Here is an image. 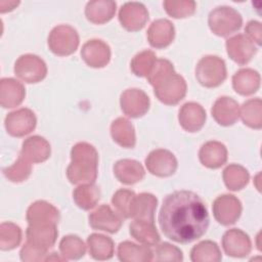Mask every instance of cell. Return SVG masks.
<instances>
[{"instance_id": "1", "label": "cell", "mask_w": 262, "mask_h": 262, "mask_svg": "<svg viewBox=\"0 0 262 262\" xmlns=\"http://www.w3.org/2000/svg\"><path fill=\"white\" fill-rule=\"evenodd\" d=\"M209 221L204 201L189 190H177L168 194L159 213L163 233L179 244H188L202 237L209 227Z\"/></svg>"}, {"instance_id": "2", "label": "cell", "mask_w": 262, "mask_h": 262, "mask_svg": "<svg viewBox=\"0 0 262 262\" xmlns=\"http://www.w3.org/2000/svg\"><path fill=\"white\" fill-rule=\"evenodd\" d=\"M146 78L154 87L157 98L165 104H177L186 94L185 80L175 73L173 64L167 59H157Z\"/></svg>"}, {"instance_id": "3", "label": "cell", "mask_w": 262, "mask_h": 262, "mask_svg": "<svg viewBox=\"0 0 262 262\" xmlns=\"http://www.w3.org/2000/svg\"><path fill=\"white\" fill-rule=\"evenodd\" d=\"M72 162L67 169V176L74 184L93 183L97 177L98 154L89 143L79 142L71 150Z\"/></svg>"}, {"instance_id": "4", "label": "cell", "mask_w": 262, "mask_h": 262, "mask_svg": "<svg viewBox=\"0 0 262 262\" xmlns=\"http://www.w3.org/2000/svg\"><path fill=\"white\" fill-rule=\"evenodd\" d=\"M208 24L215 35L227 37L241 29L243 18L239 12L234 8L219 6L210 12Z\"/></svg>"}, {"instance_id": "5", "label": "cell", "mask_w": 262, "mask_h": 262, "mask_svg": "<svg viewBox=\"0 0 262 262\" xmlns=\"http://www.w3.org/2000/svg\"><path fill=\"white\" fill-rule=\"evenodd\" d=\"M195 77L204 87L213 88L219 86L226 79L224 60L216 55L202 57L195 68Z\"/></svg>"}, {"instance_id": "6", "label": "cell", "mask_w": 262, "mask_h": 262, "mask_svg": "<svg viewBox=\"0 0 262 262\" xmlns=\"http://www.w3.org/2000/svg\"><path fill=\"white\" fill-rule=\"evenodd\" d=\"M78 46L79 35L71 26L59 25L53 28L48 36V47L56 55H70L77 50Z\"/></svg>"}, {"instance_id": "7", "label": "cell", "mask_w": 262, "mask_h": 262, "mask_svg": "<svg viewBox=\"0 0 262 262\" xmlns=\"http://www.w3.org/2000/svg\"><path fill=\"white\" fill-rule=\"evenodd\" d=\"M14 74L26 83H38L46 77V63L35 54H24L14 63Z\"/></svg>"}, {"instance_id": "8", "label": "cell", "mask_w": 262, "mask_h": 262, "mask_svg": "<svg viewBox=\"0 0 262 262\" xmlns=\"http://www.w3.org/2000/svg\"><path fill=\"white\" fill-rule=\"evenodd\" d=\"M37 124V119L30 108H19L9 113L4 120V125L8 134L14 137H23L31 133Z\"/></svg>"}, {"instance_id": "9", "label": "cell", "mask_w": 262, "mask_h": 262, "mask_svg": "<svg viewBox=\"0 0 262 262\" xmlns=\"http://www.w3.org/2000/svg\"><path fill=\"white\" fill-rule=\"evenodd\" d=\"M213 215L222 225H231L236 222L242 213V204L232 194L218 196L213 203Z\"/></svg>"}, {"instance_id": "10", "label": "cell", "mask_w": 262, "mask_h": 262, "mask_svg": "<svg viewBox=\"0 0 262 262\" xmlns=\"http://www.w3.org/2000/svg\"><path fill=\"white\" fill-rule=\"evenodd\" d=\"M120 104L123 113L131 118L142 117L149 108V97L137 88H130L121 94Z\"/></svg>"}, {"instance_id": "11", "label": "cell", "mask_w": 262, "mask_h": 262, "mask_svg": "<svg viewBox=\"0 0 262 262\" xmlns=\"http://www.w3.org/2000/svg\"><path fill=\"white\" fill-rule=\"evenodd\" d=\"M145 166L149 173L158 177H168L175 173L177 160L167 149H155L145 159Z\"/></svg>"}, {"instance_id": "12", "label": "cell", "mask_w": 262, "mask_h": 262, "mask_svg": "<svg viewBox=\"0 0 262 262\" xmlns=\"http://www.w3.org/2000/svg\"><path fill=\"white\" fill-rule=\"evenodd\" d=\"M119 20L126 30L136 32L145 26L148 20V12L140 2H127L119 11Z\"/></svg>"}, {"instance_id": "13", "label": "cell", "mask_w": 262, "mask_h": 262, "mask_svg": "<svg viewBox=\"0 0 262 262\" xmlns=\"http://www.w3.org/2000/svg\"><path fill=\"white\" fill-rule=\"evenodd\" d=\"M89 224L93 229L116 233L122 226L121 215L116 214L108 205H101L89 214Z\"/></svg>"}, {"instance_id": "14", "label": "cell", "mask_w": 262, "mask_h": 262, "mask_svg": "<svg viewBox=\"0 0 262 262\" xmlns=\"http://www.w3.org/2000/svg\"><path fill=\"white\" fill-rule=\"evenodd\" d=\"M222 248L228 256L242 258L249 255L252 244L248 234L241 229L232 228L223 234Z\"/></svg>"}, {"instance_id": "15", "label": "cell", "mask_w": 262, "mask_h": 262, "mask_svg": "<svg viewBox=\"0 0 262 262\" xmlns=\"http://www.w3.org/2000/svg\"><path fill=\"white\" fill-rule=\"evenodd\" d=\"M81 56L91 68H103L111 59V48L102 40L87 41L81 50Z\"/></svg>"}, {"instance_id": "16", "label": "cell", "mask_w": 262, "mask_h": 262, "mask_svg": "<svg viewBox=\"0 0 262 262\" xmlns=\"http://www.w3.org/2000/svg\"><path fill=\"white\" fill-rule=\"evenodd\" d=\"M26 234L28 243L47 251L55 244L58 231L56 224H29Z\"/></svg>"}, {"instance_id": "17", "label": "cell", "mask_w": 262, "mask_h": 262, "mask_svg": "<svg viewBox=\"0 0 262 262\" xmlns=\"http://www.w3.org/2000/svg\"><path fill=\"white\" fill-rule=\"evenodd\" d=\"M226 50L229 57L242 66L248 63L257 51L254 43L243 34L235 35L226 40Z\"/></svg>"}, {"instance_id": "18", "label": "cell", "mask_w": 262, "mask_h": 262, "mask_svg": "<svg viewBox=\"0 0 262 262\" xmlns=\"http://www.w3.org/2000/svg\"><path fill=\"white\" fill-rule=\"evenodd\" d=\"M179 123L188 132H196L202 129L206 121V111L196 102H186L179 111Z\"/></svg>"}, {"instance_id": "19", "label": "cell", "mask_w": 262, "mask_h": 262, "mask_svg": "<svg viewBox=\"0 0 262 262\" xmlns=\"http://www.w3.org/2000/svg\"><path fill=\"white\" fill-rule=\"evenodd\" d=\"M175 36L173 24L168 19H157L151 23L147 30V39L155 48H165L170 45Z\"/></svg>"}, {"instance_id": "20", "label": "cell", "mask_w": 262, "mask_h": 262, "mask_svg": "<svg viewBox=\"0 0 262 262\" xmlns=\"http://www.w3.org/2000/svg\"><path fill=\"white\" fill-rule=\"evenodd\" d=\"M26 96L24 85L12 78H2L0 81V103L4 108L19 105Z\"/></svg>"}, {"instance_id": "21", "label": "cell", "mask_w": 262, "mask_h": 262, "mask_svg": "<svg viewBox=\"0 0 262 262\" xmlns=\"http://www.w3.org/2000/svg\"><path fill=\"white\" fill-rule=\"evenodd\" d=\"M27 221L29 224H56L59 220L58 210L45 201L33 203L27 211Z\"/></svg>"}, {"instance_id": "22", "label": "cell", "mask_w": 262, "mask_h": 262, "mask_svg": "<svg viewBox=\"0 0 262 262\" xmlns=\"http://www.w3.org/2000/svg\"><path fill=\"white\" fill-rule=\"evenodd\" d=\"M211 112L212 117L219 125L230 126L237 120L239 107L238 103L231 97L222 96L215 101Z\"/></svg>"}, {"instance_id": "23", "label": "cell", "mask_w": 262, "mask_h": 262, "mask_svg": "<svg viewBox=\"0 0 262 262\" xmlns=\"http://www.w3.org/2000/svg\"><path fill=\"white\" fill-rule=\"evenodd\" d=\"M20 156L29 162L42 163L50 156V144L41 136H31L23 142Z\"/></svg>"}, {"instance_id": "24", "label": "cell", "mask_w": 262, "mask_h": 262, "mask_svg": "<svg viewBox=\"0 0 262 262\" xmlns=\"http://www.w3.org/2000/svg\"><path fill=\"white\" fill-rule=\"evenodd\" d=\"M199 158L204 166L211 169H217L226 163L227 149L221 142L208 141L202 145Z\"/></svg>"}, {"instance_id": "25", "label": "cell", "mask_w": 262, "mask_h": 262, "mask_svg": "<svg viewBox=\"0 0 262 262\" xmlns=\"http://www.w3.org/2000/svg\"><path fill=\"white\" fill-rule=\"evenodd\" d=\"M144 169L135 160L123 159L114 165V174L117 179L124 184L130 185L140 181L144 177Z\"/></svg>"}, {"instance_id": "26", "label": "cell", "mask_w": 262, "mask_h": 262, "mask_svg": "<svg viewBox=\"0 0 262 262\" xmlns=\"http://www.w3.org/2000/svg\"><path fill=\"white\" fill-rule=\"evenodd\" d=\"M157 198L147 192L139 193L135 195L131 205L130 214L132 218L147 220L155 222V212L157 209Z\"/></svg>"}, {"instance_id": "27", "label": "cell", "mask_w": 262, "mask_h": 262, "mask_svg": "<svg viewBox=\"0 0 262 262\" xmlns=\"http://www.w3.org/2000/svg\"><path fill=\"white\" fill-rule=\"evenodd\" d=\"M116 2L96 0L87 3L85 15L93 24H104L110 21L116 12Z\"/></svg>"}, {"instance_id": "28", "label": "cell", "mask_w": 262, "mask_h": 262, "mask_svg": "<svg viewBox=\"0 0 262 262\" xmlns=\"http://www.w3.org/2000/svg\"><path fill=\"white\" fill-rule=\"evenodd\" d=\"M233 89L242 95L255 93L260 86V76L252 69H242L232 77Z\"/></svg>"}, {"instance_id": "29", "label": "cell", "mask_w": 262, "mask_h": 262, "mask_svg": "<svg viewBox=\"0 0 262 262\" xmlns=\"http://www.w3.org/2000/svg\"><path fill=\"white\" fill-rule=\"evenodd\" d=\"M129 228L130 234L145 246H155L160 242V234L155 226V222L135 219Z\"/></svg>"}, {"instance_id": "30", "label": "cell", "mask_w": 262, "mask_h": 262, "mask_svg": "<svg viewBox=\"0 0 262 262\" xmlns=\"http://www.w3.org/2000/svg\"><path fill=\"white\" fill-rule=\"evenodd\" d=\"M133 125L125 118H118L111 125V134L113 139L125 148H132L135 145L136 138Z\"/></svg>"}, {"instance_id": "31", "label": "cell", "mask_w": 262, "mask_h": 262, "mask_svg": "<svg viewBox=\"0 0 262 262\" xmlns=\"http://www.w3.org/2000/svg\"><path fill=\"white\" fill-rule=\"evenodd\" d=\"M152 251L147 246H138L132 242H123L118 247V258L124 262L151 261Z\"/></svg>"}, {"instance_id": "32", "label": "cell", "mask_w": 262, "mask_h": 262, "mask_svg": "<svg viewBox=\"0 0 262 262\" xmlns=\"http://www.w3.org/2000/svg\"><path fill=\"white\" fill-rule=\"evenodd\" d=\"M87 244L89 254L95 260H108L114 255V243L105 235L92 233L88 236Z\"/></svg>"}, {"instance_id": "33", "label": "cell", "mask_w": 262, "mask_h": 262, "mask_svg": "<svg viewBox=\"0 0 262 262\" xmlns=\"http://www.w3.org/2000/svg\"><path fill=\"white\" fill-rule=\"evenodd\" d=\"M73 199L76 205L83 210L92 209L100 199L99 188L92 183L78 186L73 191Z\"/></svg>"}, {"instance_id": "34", "label": "cell", "mask_w": 262, "mask_h": 262, "mask_svg": "<svg viewBox=\"0 0 262 262\" xmlns=\"http://www.w3.org/2000/svg\"><path fill=\"white\" fill-rule=\"evenodd\" d=\"M249 172L244 167L231 164L223 170V180L226 187L230 190H239L249 182Z\"/></svg>"}, {"instance_id": "35", "label": "cell", "mask_w": 262, "mask_h": 262, "mask_svg": "<svg viewBox=\"0 0 262 262\" xmlns=\"http://www.w3.org/2000/svg\"><path fill=\"white\" fill-rule=\"evenodd\" d=\"M190 259L193 262L220 261L222 259L219 247L215 242L204 241L195 245L190 252Z\"/></svg>"}, {"instance_id": "36", "label": "cell", "mask_w": 262, "mask_h": 262, "mask_svg": "<svg viewBox=\"0 0 262 262\" xmlns=\"http://www.w3.org/2000/svg\"><path fill=\"white\" fill-rule=\"evenodd\" d=\"M21 241V229L12 222H3L0 225V249L9 251L16 248Z\"/></svg>"}, {"instance_id": "37", "label": "cell", "mask_w": 262, "mask_h": 262, "mask_svg": "<svg viewBox=\"0 0 262 262\" xmlns=\"http://www.w3.org/2000/svg\"><path fill=\"white\" fill-rule=\"evenodd\" d=\"M59 250L66 260H78L86 252L83 241L77 235H67L59 243Z\"/></svg>"}, {"instance_id": "38", "label": "cell", "mask_w": 262, "mask_h": 262, "mask_svg": "<svg viewBox=\"0 0 262 262\" xmlns=\"http://www.w3.org/2000/svg\"><path fill=\"white\" fill-rule=\"evenodd\" d=\"M157 61L156 54L150 50L137 53L131 60L130 68L133 74L138 77H147Z\"/></svg>"}, {"instance_id": "39", "label": "cell", "mask_w": 262, "mask_h": 262, "mask_svg": "<svg viewBox=\"0 0 262 262\" xmlns=\"http://www.w3.org/2000/svg\"><path fill=\"white\" fill-rule=\"evenodd\" d=\"M242 120L244 124L248 125L251 128L260 129L262 125L261 120V99H249L242 106L241 112Z\"/></svg>"}, {"instance_id": "40", "label": "cell", "mask_w": 262, "mask_h": 262, "mask_svg": "<svg viewBox=\"0 0 262 262\" xmlns=\"http://www.w3.org/2000/svg\"><path fill=\"white\" fill-rule=\"evenodd\" d=\"M31 170L32 166L30 162L23 156H19L12 166L3 169V174L11 182H21L28 179Z\"/></svg>"}, {"instance_id": "41", "label": "cell", "mask_w": 262, "mask_h": 262, "mask_svg": "<svg viewBox=\"0 0 262 262\" xmlns=\"http://www.w3.org/2000/svg\"><path fill=\"white\" fill-rule=\"evenodd\" d=\"M163 6L166 12L174 18H183L193 14L195 10L194 1H171L167 0L163 2Z\"/></svg>"}, {"instance_id": "42", "label": "cell", "mask_w": 262, "mask_h": 262, "mask_svg": "<svg viewBox=\"0 0 262 262\" xmlns=\"http://www.w3.org/2000/svg\"><path fill=\"white\" fill-rule=\"evenodd\" d=\"M135 192L129 189H119L113 195L112 204L118 210L119 214L124 218H131L130 210Z\"/></svg>"}, {"instance_id": "43", "label": "cell", "mask_w": 262, "mask_h": 262, "mask_svg": "<svg viewBox=\"0 0 262 262\" xmlns=\"http://www.w3.org/2000/svg\"><path fill=\"white\" fill-rule=\"evenodd\" d=\"M156 253V260L157 261H182L183 255L181 250L177 247L169 244V243H162L159 245L155 251Z\"/></svg>"}, {"instance_id": "44", "label": "cell", "mask_w": 262, "mask_h": 262, "mask_svg": "<svg viewBox=\"0 0 262 262\" xmlns=\"http://www.w3.org/2000/svg\"><path fill=\"white\" fill-rule=\"evenodd\" d=\"M46 252L47 251L39 249L27 242L23 246L19 255H20V259L23 261H28V262L41 261V260H45L44 256L46 255Z\"/></svg>"}, {"instance_id": "45", "label": "cell", "mask_w": 262, "mask_h": 262, "mask_svg": "<svg viewBox=\"0 0 262 262\" xmlns=\"http://www.w3.org/2000/svg\"><path fill=\"white\" fill-rule=\"evenodd\" d=\"M245 32L251 38L252 42H256L259 46L261 45V24L257 20H251L247 24Z\"/></svg>"}, {"instance_id": "46", "label": "cell", "mask_w": 262, "mask_h": 262, "mask_svg": "<svg viewBox=\"0 0 262 262\" xmlns=\"http://www.w3.org/2000/svg\"><path fill=\"white\" fill-rule=\"evenodd\" d=\"M3 2L4 4H6V6H0V11L1 13H4V12H7V11H10L12 9H14L15 6H17L19 4V2H6V1H1Z\"/></svg>"}]
</instances>
